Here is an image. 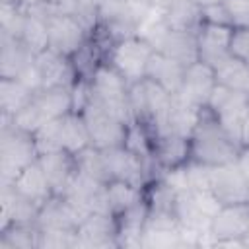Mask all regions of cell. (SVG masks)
Listing matches in <instances>:
<instances>
[{
	"mask_svg": "<svg viewBox=\"0 0 249 249\" xmlns=\"http://www.w3.org/2000/svg\"><path fill=\"white\" fill-rule=\"evenodd\" d=\"M191 160L204 165H222L237 160L239 144L224 130L216 117L204 107L191 134Z\"/></svg>",
	"mask_w": 249,
	"mask_h": 249,
	"instance_id": "obj_1",
	"label": "cell"
},
{
	"mask_svg": "<svg viewBox=\"0 0 249 249\" xmlns=\"http://www.w3.org/2000/svg\"><path fill=\"white\" fill-rule=\"evenodd\" d=\"M39 160L35 136L2 117L0 128V185H10L27 165Z\"/></svg>",
	"mask_w": 249,
	"mask_h": 249,
	"instance_id": "obj_2",
	"label": "cell"
},
{
	"mask_svg": "<svg viewBox=\"0 0 249 249\" xmlns=\"http://www.w3.org/2000/svg\"><path fill=\"white\" fill-rule=\"evenodd\" d=\"M88 91L91 99H95L101 107H105L119 121L126 124L134 123L132 109H130V97H128V84L109 62L103 60L95 68V72L91 74L88 82Z\"/></svg>",
	"mask_w": 249,
	"mask_h": 249,
	"instance_id": "obj_3",
	"label": "cell"
},
{
	"mask_svg": "<svg viewBox=\"0 0 249 249\" xmlns=\"http://www.w3.org/2000/svg\"><path fill=\"white\" fill-rule=\"evenodd\" d=\"M76 111V99H74V88H51V89H39L33 97V101L19 111L12 123L27 132H37L43 124L64 117L66 113Z\"/></svg>",
	"mask_w": 249,
	"mask_h": 249,
	"instance_id": "obj_4",
	"label": "cell"
},
{
	"mask_svg": "<svg viewBox=\"0 0 249 249\" xmlns=\"http://www.w3.org/2000/svg\"><path fill=\"white\" fill-rule=\"evenodd\" d=\"M33 136H35L39 154L53 152V150H66L76 156L84 148L91 146L89 132L78 111H70L64 117L43 124L37 132H33Z\"/></svg>",
	"mask_w": 249,
	"mask_h": 249,
	"instance_id": "obj_5",
	"label": "cell"
},
{
	"mask_svg": "<svg viewBox=\"0 0 249 249\" xmlns=\"http://www.w3.org/2000/svg\"><path fill=\"white\" fill-rule=\"evenodd\" d=\"M154 49L148 41L138 35H126L117 39L105 53V62H109L124 80L126 84H136L144 80L146 66L152 56Z\"/></svg>",
	"mask_w": 249,
	"mask_h": 249,
	"instance_id": "obj_6",
	"label": "cell"
},
{
	"mask_svg": "<svg viewBox=\"0 0 249 249\" xmlns=\"http://www.w3.org/2000/svg\"><path fill=\"white\" fill-rule=\"evenodd\" d=\"M78 113L82 115V119L86 123L91 146H95L99 150H105V148H113V146H123L124 144L130 124L119 121L105 107H101L95 99H91L89 91H88V99L78 109Z\"/></svg>",
	"mask_w": 249,
	"mask_h": 249,
	"instance_id": "obj_7",
	"label": "cell"
},
{
	"mask_svg": "<svg viewBox=\"0 0 249 249\" xmlns=\"http://www.w3.org/2000/svg\"><path fill=\"white\" fill-rule=\"evenodd\" d=\"M206 109L216 117V121L224 126V130L239 144V132L243 119L249 113V101L247 93L235 91L231 88H226L222 84H216Z\"/></svg>",
	"mask_w": 249,
	"mask_h": 249,
	"instance_id": "obj_8",
	"label": "cell"
},
{
	"mask_svg": "<svg viewBox=\"0 0 249 249\" xmlns=\"http://www.w3.org/2000/svg\"><path fill=\"white\" fill-rule=\"evenodd\" d=\"M47 25H49V47L66 56L78 53L89 37V29L76 16L54 14L47 18Z\"/></svg>",
	"mask_w": 249,
	"mask_h": 249,
	"instance_id": "obj_9",
	"label": "cell"
},
{
	"mask_svg": "<svg viewBox=\"0 0 249 249\" xmlns=\"http://www.w3.org/2000/svg\"><path fill=\"white\" fill-rule=\"evenodd\" d=\"M35 66L39 70L43 89L74 88L78 84V74L72 64V58L51 49V47L45 49L43 53L35 54Z\"/></svg>",
	"mask_w": 249,
	"mask_h": 249,
	"instance_id": "obj_10",
	"label": "cell"
},
{
	"mask_svg": "<svg viewBox=\"0 0 249 249\" xmlns=\"http://www.w3.org/2000/svg\"><path fill=\"white\" fill-rule=\"evenodd\" d=\"M210 191L222 204L245 202L249 200V183L239 169L237 161L212 165L210 173Z\"/></svg>",
	"mask_w": 249,
	"mask_h": 249,
	"instance_id": "obj_11",
	"label": "cell"
},
{
	"mask_svg": "<svg viewBox=\"0 0 249 249\" xmlns=\"http://www.w3.org/2000/svg\"><path fill=\"white\" fill-rule=\"evenodd\" d=\"M101 247H119L115 214H89L76 230L74 249H101Z\"/></svg>",
	"mask_w": 249,
	"mask_h": 249,
	"instance_id": "obj_12",
	"label": "cell"
},
{
	"mask_svg": "<svg viewBox=\"0 0 249 249\" xmlns=\"http://www.w3.org/2000/svg\"><path fill=\"white\" fill-rule=\"evenodd\" d=\"M233 27L228 25H210L202 23L196 31V45H198V60L208 64L210 68H220L226 60L231 58L230 54V39Z\"/></svg>",
	"mask_w": 249,
	"mask_h": 249,
	"instance_id": "obj_13",
	"label": "cell"
},
{
	"mask_svg": "<svg viewBox=\"0 0 249 249\" xmlns=\"http://www.w3.org/2000/svg\"><path fill=\"white\" fill-rule=\"evenodd\" d=\"M216 72L214 68H210L208 64L196 60L193 64L187 66L185 70V78H183V86L179 89V97L189 101L195 107L204 109L208 105V99L216 88Z\"/></svg>",
	"mask_w": 249,
	"mask_h": 249,
	"instance_id": "obj_14",
	"label": "cell"
},
{
	"mask_svg": "<svg viewBox=\"0 0 249 249\" xmlns=\"http://www.w3.org/2000/svg\"><path fill=\"white\" fill-rule=\"evenodd\" d=\"M152 160L158 169H171L191 160V140L173 132L152 134Z\"/></svg>",
	"mask_w": 249,
	"mask_h": 249,
	"instance_id": "obj_15",
	"label": "cell"
},
{
	"mask_svg": "<svg viewBox=\"0 0 249 249\" xmlns=\"http://www.w3.org/2000/svg\"><path fill=\"white\" fill-rule=\"evenodd\" d=\"M249 231V200L222 204L218 214L212 218L210 233L218 239H241ZM214 245V243H212Z\"/></svg>",
	"mask_w": 249,
	"mask_h": 249,
	"instance_id": "obj_16",
	"label": "cell"
},
{
	"mask_svg": "<svg viewBox=\"0 0 249 249\" xmlns=\"http://www.w3.org/2000/svg\"><path fill=\"white\" fill-rule=\"evenodd\" d=\"M0 230H6L10 226H33L37 224V216L41 206L35 202L23 198L19 193H16L10 185H0Z\"/></svg>",
	"mask_w": 249,
	"mask_h": 249,
	"instance_id": "obj_17",
	"label": "cell"
},
{
	"mask_svg": "<svg viewBox=\"0 0 249 249\" xmlns=\"http://www.w3.org/2000/svg\"><path fill=\"white\" fill-rule=\"evenodd\" d=\"M39 165L43 167L54 195H62L64 189L68 187L70 179L74 177L78 165H76V156L66 152V150H53L39 154Z\"/></svg>",
	"mask_w": 249,
	"mask_h": 249,
	"instance_id": "obj_18",
	"label": "cell"
},
{
	"mask_svg": "<svg viewBox=\"0 0 249 249\" xmlns=\"http://www.w3.org/2000/svg\"><path fill=\"white\" fill-rule=\"evenodd\" d=\"M10 187L19 193L23 198L35 202L37 206H43L45 202H49L54 196V191L43 171V167L39 165V161H33L31 165H27L12 183Z\"/></svg>",
	"mask_w": 249,
	"mask_h": 249,
	"instance_id": "obj_19",
	"label": "cell"
},
{
	"mask_svg": "<svg viewBox=\"0 0 249 249\" xmlns=\"http://www.w3.org/2000/svg\"><path fill=\"white\" fill-rule=\"evenodd\" d=\"M185 70L187 66L154 51L148 66H146V76L148 80L156 82L158 86H161L165 91H169L171 95H177L181 86H183V78H185Z\"/></svg>",
	"mask_w": 249,
	"mask_h": 249,
	"instance_id": "obj_20",
	"label": "cell"
},
{
	"mask_svg": "<svg viewBox=\"0 0 249 249\" xmlns=\"http://www.w3.org/2000/svg\"><path fill=\"white\" fill-rule=\"evenodd\" d=\"M35 62V54L21 39L0 33V78H18Z\"/></svg>",
	"mask_w": 249,
	"mask_h": 249,
	"instance_id": "obj_21",
	"label": "cell"
},
{
	"mask_svg": "<svg viewBox=\"0 0 249 249\" xmlns=\"http://www.w3.org/2000/svg\"><path fill=\"white\" fill-rule=\"evenodd\" d=\"M163 23L177 31H198L202 25V8L195 0H171L161 6Z\"/></svg>",
	"mask_w": 249,
	"mask_h": 249,
	"instance_id": "obj_22",
	"label": "cell"
},
{
	"mask_svg": "<svg viewBox=\"0 0 249 249\" xmlns=\"http://www.w3.org/2000/svg\"><path fill=\"white\" fill-rule=\"evenodd\" d=\"M200 111H202L200 107H195L189 101L181 99L179 95H173L165 123H163V128L160 132H173V134H181V136L191 138V134L198 123ZM154 134H158V132H154Z\"/></svg>",
	"mask_w": 249,
	"mask_h": 249,
	"instance_id": "obj_23",
	"label": "cell"
},
{
	"mask_svg": "<svg viewBox=\"0 0 249 249\" xmlns=\"http://www.w3.org/2000/svg\"><path fill=\"white\" fill-rule=\"evenodd\" d=\"M29 86H25L18 78H0V111L2 117L14 119L19 111H23L35 97Z\"/></svg>",
	"mask_w": 249,
	"mask_h": 249,
	"instance_id": "obj_24",
	"label": "cell"
},
{
	"mask_svg": "<svg viewBox=\"0 0 249 249\" xmlns=\"http://www.w3.org/2000/svg\"><path fill=\"white\" fill-rule=\"evenodd\" d=\"M19 39L23 41V45L33 54H39L45 49H49V25H47V18L41 16V14H37V12L27 10V18H25L23 31H21V37Z\"/></svg>",
	"mask_w": 249,
	"mask_h": 249,
	"instance_id": "obj_25",
	"label": "cell"
},
{
	"mask_svg": "<svg viewBox=\"0 0 249 249\" xmlns=\"http://www.w3.org/2000/svg\"><path fill=\"white\" fill-rule=\"evenodd\" d=\"M39 228L33 226H10L0 230V249H39Z\"/></svg>",
	"mask_w": 249,
	"mask_h": 249,
	"instance_id": "obj_26",
	"label": "cell"
},
{
	"mask_svg": "<svg viewBox=\"0 0 249 249\" xmlns=\"http://www.w3.org/2000/svg\"><path fill=\"white\" fill-rule=\"evenodd\" d=\"M107 195H109L113 214L119 216L144 198V189L134 187L124 181H111V183H107Z\"/></svg>",
	"mask_w": 249,
	"mask_h": 249,
	"instance_id": "obj_27",
	"label": "cell"
},
{
	"mask_svg": "<svg viewBox=\"0 0 249 249\" xmlns=\"http://www.w3.org/2000/svg\"><path fill=\"white\" fill-rule=\"evenodd\" d=\"M214 72H216L218 84L231 88L235 91L249 93V64L235 60V58H230L220 68H216Z\"/></svg>",
	"mask_w": 249,
	"mask_h": 249,
	"instance_id": "obj_28",
	"label": "cell"
},
{
	"mask_svg": "<svg viewBox=\"0 0 249 249\" xmlns=\"http://www.w3.org/2000/svg\"><path fill=\"white\" fill-rule=\"evenodd\" d=\"M144 249H177L187 247L181 228H144L142 233Z\"/></svg>",
	"mask_w": 249,
	"mask_h": 249,
	"instance_id": "obj_29",
	"label": "cell"
},
{
	"mask_svg": "<svg viewBox=\"0 0 249 249\" xmlns=\"http://www.w3.org/2000/svg\"><path fill=\"white\" fill-rule=\"evenodd\" d=\"M76 165L80 171L88 173L89 177L101 181V183H109V175H107V167H105V160H103V152L95 146H88L82 152L76 154Z\"/></svg>",
	"mask_w": 249,
	"mask_h": 249,
	"instance_id": "obj_30",
	"label": "cell"
},
{
	"mask_svg": "<svg viewBox=\"0 0 249 249\" xmlns=\"http://www.w3.org/2000/svg\"><path fill=\"white\" fill-rule=\"evenodd\" d=\"M27 10L18 2H0V33L21 37Z\"/></svg>",
	"mask_w": 249,
	"mask_h": 249,
	"instance_id": "obj_31",
	"label": "cell"
},
{
	"mask_svg": "<svg viewBox=\"0 0 249 249\" xmlns=\"http://www.w3.org/2000/svg\"><path fill=\"white\" fill-rule=\"evenodd\" d=\"M233 29H249V0H224Z\"/></svg>",
	"mask_w": 249,
	"mask_h": 249,
	"instance_id": "obj_32",
	"label": "cell"
},
{
	"mask_svg": "<svg viewBox=\"0 0 249 249\" xmlns=\"http://www.w3.org/2000/svg\"><path fill=\"white\" fill-rule=\"evenodd\" d=\"M230 54H231V58L249 64V29H233L231 31Z\"/></svg>",
	"mask_w": 249,
	"mask_h": 249,
	"instance_id": "obj_33",
	"label": "cell"
},
{
	"mask_svg": "<svg viewBox=\"0 0 249 249\" xmlns=\"http://www.w3.org/2000/svg\"><path fill=\"white\" fill-rule=\"evenodd\" d=\"M202 23H210V25H228V27H231L230 18H228V12H226V8H224V2H222V4H214V6L202 8Z\"/></svg>",
	"mask_w": 249,
	"mask_h": 249,
	"instance_id": "obj_34",
	"label": "cell"
},
{
	"mask_svg": "<svg viewBox=\"0 0 249 249\" xmlns=\"http://www.w3.org/2000/svg\"><path fill=\"white\" fill-rule=\"evenodd\" d=\"M235 161H237L239 169L243 171V175H245V179L249 183V146L239 148V154H237V160Z\"/></svg>",
	"mask_w": 249,
	"mask_h": 249,
	"instance_id": "obj_35",
	"label": "cell"
},
{
	"mask_svg": "<svg viewBox=\"0 0 249 249\" xmlns=\"http://www.w3.org/2000/svg\"><path fill=\"white\" fill-rule=\"evenodd\" d=\"M239 146H249V113L247 117L243 119V124H241V132H239Z\"/></svg>",
	"mask_w": 249,
	"mask_h": 249,
	"instance_id": "obj_36",
	"label": "cell"
},
{
	"mask_svg": "<svg viewBox=\"0 0 249 249\" xmlns=\"http://www.w3.org/2000/svg\"><path fill=\"white\" fill-rule=\"evenodd\" d=\"M126 2H132V4H138V6H146V8H158V6L165 4V0H126Z\"/></svg>",
	"mask_w": 249,
	"mask_h": 249,
	"instance_id": "obj_37",
	"label": "cell"
},
{
	"mask_svg": "<svg viewBox=\"0 0 249 249\" xmlns=\"http://www.w3.org/2000/svg\"><path fill=\"white\" fill-rule=\"evenodd\" d=\"M18 4H21L25 10H29V8H37V6H41V4H45L47 0H16Z\"/></svg>",
	"mask_w": 249,
	"mask_h": 249,
	"instance_id": "obj_38",
	"label": "cell"
},
{
	"mask_svg": "<svg viewBox=\"0 0 249 249\" xmlns=\"http://www.w3.org/2000/svg\"><path fill=\"white\" fill-rule=\"evenodd\" d=\"M200 8H206V6H214V4H222L224 0H195Z\"/></svg>",
	"mask_w": 249,
	"mask_h": 249,
	"instance_id": "obj_39",
	"label": "cell"
},
{
	"mask_svg": "<svg viewBox=\"0 0 249 249\" xmlns=\"http://www.w3.org/2000/svg\"><path fill=\"white\" fill-rule=\"evenodd\" d=\"M241 241H243V249H249V231L241 237Z\"/></svg>",
	"mask_w": 249,
	"mask_h": 249,
	"instance_id": "obj_40",
	"label": "cell"
},
{
	"mask_svg": "<svg viewBox=\"0 0 249 249\" xmlns=\"http://www.w3.org/2000/svg\"><path fill=\"white\" fill-rule=\"evenodd\" d=\"M0 2H16V0H0Z\"/></svg>",
	"mask_w": 249,
	"mask_h": 249,
	"instance_id": "obj_41",
	"label": "cell"
}]
</instances>
